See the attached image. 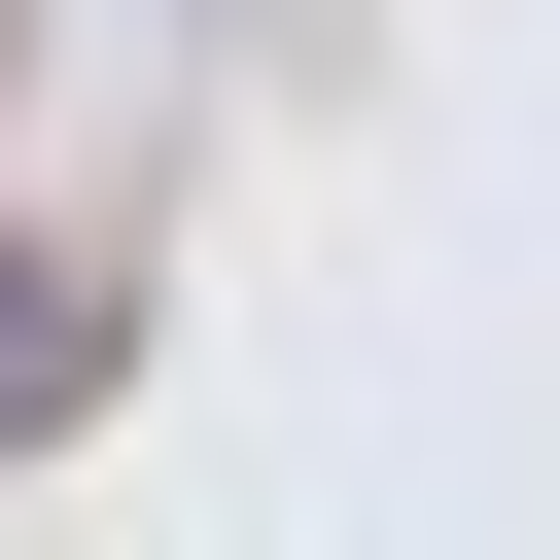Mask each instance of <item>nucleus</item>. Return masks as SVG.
I'll return each mask as SVG.
<instances>
[{
    "label": "nucleus",
    "mask_w": 560,
    "mask_h": 560,
    "mask_svg": "<svg viewBox=\"0 0 560 560\" xmlns=\"http://www.w3.org/2000/svg\"><path fill=\"white\" fill-rule=\"evenodd\" d=\"M70 385H105V280H35V245H0V455H35Z\"/></svg>",
    "instance_id": "1"
}]
</instances>
